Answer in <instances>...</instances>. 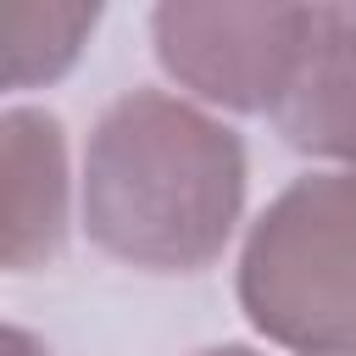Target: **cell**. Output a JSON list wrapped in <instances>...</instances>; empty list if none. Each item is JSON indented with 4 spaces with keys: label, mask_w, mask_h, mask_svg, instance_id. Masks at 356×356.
I'll list each match as a JSON object with an SVG mask.
<instances>
[{
    "label": "cell",
    "mask_w": 356,
    "mask_h": 356,
    "mask_svg": "<svg viewBox=\"0 0 356 356\" xmlns=\"http://www.w3.org/2000/svg\"><path fill=\"white\" fill-rule=\"evenodd\" d=\"M222 145H234L222 128L189 117L161 95L117 100L89 139V167H83L89 234L128 261L189 267L211 256V245L228 234V217L239 206V172L189 178V184H172V172L184 178Z\"/></svg>",
    "instance_id": "1"
},
{
    "label": "cell",
    "mask_w": 356,
    "mask_h": 356,
    "mask_svg": "<svg viewBox=\"0 0 356 356\" xmlns=\"http://www.w3.org/2000/svg\"><path fill=\"white\" fill-rule=\"evenodd\" d=\"M6 267L33 273L67 234V161L61 122L50 111L11 106L6 122Z\"/></svg>",
    "instance_id": "2"
},
{
    "label": "cell",
    "mask_w": 356,
    "mask_h": 356,
    "mask_svg": "<svg viewBox=\"0 0 356 356\" xmlns=\"http://www.w3.org/2000/svg\"><path fill=\"white\" fill-rule=\"evenodd\" d=\"M0 28H6V89H33L78 56V39H83V28H95V11L17 0L0 11Z\"/></svg>",
    "instance_id": "3"
},
{
    "label": "cell",
    "mask_w": 356,
    "mask_h": 356,
    "mask_svg": "<svg viewBox=\"0 0 356 356\" xmlns=\"http://www.w3.org/2000/svg\"><path fill=\"white\" fill-rule=\"evenodd\" d=\"M6 345H11V356H44V350H39V345H33L22 328H11V334H6Z\"/></svg>",
    "instance_id": "4"
}]
</instances>
